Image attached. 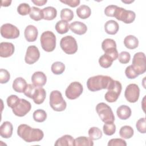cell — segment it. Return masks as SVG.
I'll list each match as a JSON object with an SVG mask.
<instances>
[{"mask_svg":"<svg viewBox=\"0 0 146 146\" xmlns=\"http://www.w3.org/2000/svg\"><path fill=\"white\" fill-rule=\"evenodd\" d=\"M10 75L7 70L1 68L0 70V83L1 84L6 83L10 80Z\"/></svg>","mask_w":146,"mask_h":146,"instance_id":"obj_42","label":"cell"},{"mask_svg":"<svg viewBox=\"0 0 146 146\" xmlns=\"http://www.w3.org/2000/svg\"><path fill=\"white\" fill-rule=\"evenodd\" d=\"M91 14L90 7L87 5H82L76 9V14L81 19H85L90 17Z\"/></svg>","mask_w":146,"mask_h":146,"instance_id":"obj_28","label":"cell"},{"mask_svg":"<svg viewBox=\"0 0 146 146\" xmlns=\"http://www.w3.org/2000/svg\"><path fill=\"white\" fill-rule=\"evenodd\" d=\"M102 48L106 54L111 56L113 60L118 57V52L116 49V43L115 41L110 38L104 39L102 43Z\"/></svg>","mask_w":146,"mask_h":146,"instance_id":"obj_12","label":"cell"},{"mask_svg":"<svg viewBox=\"0 0 146 146\" xmlns=\"http://www.w3.org/2000/svg\"><path fill=\"white\" fill-rule=\"evenodd\" d=\"M125 74L126 76L128 78L131 79H135L139 76V75L136 72V71L134 70V68H133L132 65H130V66H128V67H127V68H125Z\"/></svg>","mask_w":146,"mask_h":146,"instance_id":"obj_43","label":"cell"},{"mask_svg":"<svg viewBox=\"0 0 146 146\" xmlns=\"http://www.w3.org/2000/svg\"><path fill=\"white\" fill-rule=\"evenodd\" d=\"M1 34L6 39H15L19 36L20 32L15 26L10 23H5L1 27Z\"/></svg>","mask_w":146,"mask_h":146,"instance_id":"obj_14","label":"cell"},{"mask_svg":"<svg viewBox=\"0 0 146 146\" xmlns=\"http://www.w3.org/2000/svg\"><path fill=\"white\" fill-rule=\"evenodd\" d=\"M60 17L62 20L65 21L66 22H70L72 19L74 17V13L70 9H63L60 11Z\"/></svg>","mask_w":146,"mask_h":146,"instance_id":"obj_37","label":"cell"},{"mask_svg":"<svg viewBox=\"0 0 146 146\" xmlns=\"http://www.w3.org/2000/svg\"><path fill=\"white\" fill-rule=\"evenodd\" d=\"M11 3V1H9V0H5V1H1V6H5L7 7L10 5Z\"/></svg>","mask_w":146,"mask_h":146,"instance_id":"obj_48","label":"cell"},{"mask_svg":"<svg viewBox=\"0 0 146 146\" xmlns=\"http://www.w3.org/2000/svg\"><path fill=\"white\" fill-rule=\"evenodd\" d=\"M119 29V26L117 22L114 20H110L104 25V30L106 33L110 35L116 34Z\"/></svg>","mask_w":146,"mask_h":146,"instance_id":"obj_24","label":"cell"},{"mask_svg":"<svg viewBox=\"0 0 146 146\" xmlns=\"http://www.w3.org/2000/svg\"><path fill=\"white\" fill-rule=\"evenodd\" d=\"M74 145L75 146H92L94 145V142L92 140L86 136H80L75 139Z\"/></svg>","mask_w":146,"mask_h":146,"instance_id":"obj_31","label":"cell"},{"mask_svg":"<svg viewBox=\"0 0 146 146\" xmlns=\"http://www.w3.org/2000/svg\"><path fill=\"white\" fill-rule=\"evenodd\" d=\"M14 114L19 117H23L30 112L31 108V103L25 99L18 98L10 107Z\"/></svg>","mask_w":146,"mask_h":146,"instance_id":"obj_6","label":"cell"},{"mask_svg":"<svg viewBox=\"0 0 146 146\" xmlns=\"http://www.w3.org/2000/svg\"><path fill=\"white\" fill-rule=\"evenodd\" d=\"M134 134L133 128L129 125H124L121 127L119 131V135L122 138L128 139L131 138Z\"/></svg>","mask_w":146,"mask_h":146,"instance_id":"obj_29","label":"cell"},{"mask_svg":"<svg viewBox=\"0 0 146 146\" xmlns=\"http://www.w3.org/2000/svg\"><path fill=\"white\" fill-rule=\"evenodd\" d=\"M117 58L120 63L127 64L129 63L131 59V55L127 51H122L118 55Z\"/></svg>","mask_w":146,"mask_h":146,"instance_id":"obj_41","label":"cell"},{"mask_svg":"<svg viewBox=\"0 0 146 146\" xmlns=\"http://www.w3.org/2000/svg\"><path fill=\"white\" fill-rule=\"evenodd\" d=\"M60 2L62 3L66 4L67 5L70 6L71 7H75L78 6L80 2L79 0H64V1L61 0Z\"/></svg>","mask_w":146,"mask_h":146,"instance_id":"obj_46","label":"cell"},{"mask_svg":"<svg viewBox=\"0 0 146 146\" xmlns=\"http://www.w3.org/2000/svg\"><path fill=\"white\" fill-rule=\"evenodd\" d=\"M102 132L101 130L96 127H93L90 128L88 130V135L90 138L92 140H96L100 139L102 137Z\"/></svg>","mask_w":146,"mask_h":146,"instance_id":"obj_36","label":"cell"},{"mask_svg":"<svg viewBox=\"0 0 146 146\" xmlns=\"http://www.w3.org/2000/svg\"><path fill=\"white\" fill-rule=\"evenodd\" d=\"M18 135L27 143L40 141L44 136L43 132L39 128H33L27 124H21L17 129Z\"/></svg>","mask_w":146,"mask_h":146,"instance_id":"obj_1","label":"cell"},{"mask_svg":"<svg viewBox=\"0 0 146 146\" xmlns=\"http://www.w3.org/2000/svg\"><path fill=\"white\" fill-rule=\"evenodd\" d=\"M34 120L38 123H42L46 120L47 118V113L45 111L42 109L35 110L33 115Z\"/></svg>","mask_w":146,"mask_h":146,"instance_id":"obj_34","label":"cell"},{"mask_svg":"<svg viewBox=\"0 0 146 146\" xmlns=\"http://www.w3.org/2000/svg\"><path fill=\"white\" fill-rule=\"evenodd\" d=\"M29 15L31 19L35 21H38L43 19L42 10H40V9L34 6L31 8V11Z\"/></svg>","mask_w":146,"mask_h":146,"instance_id":"obj_33","label":"cell"},{"mask_svg":"<svg viewBox=\"0 0 146 146\" xmlns=\"http://www.w3.org/2000/svg\"><path fill=\"white\" fill-rule=\"evenodd\" d=\"M116 113L118 117L121 120H127L131 116L132 111L129 107L122 105L117 108Z\"/></svg>","mask_w":146,"mask_h":146,"instance_id":"obj_23","label":"cell"},{"mask_svg":"<svg viewBox=\"0 0 146 146\" xmlns=\"http://www.w3.org/2000/svg\"><path fill=\"white\" fill-rule=\"evenodd\" d=\"M31 82L34 86L42 87L45 85L47 82V77L43 72L36 71L33 74Z\"/></svg>","mask_w":146,"mask_h":146,"instance_id":"obj_19","label":"cell"},{"mask_svg":"<svg viewBox=\"0 0 146 146\" xmlns=\"http://www.w3.org/2000/svg\"><path fill=\"white\" fill-rule=\"evenodd\" d=\"M43 19L47 21H51L56 18L57 11L56 9L52 6H48L42 9Z\"/></svg>","mask_w":146,"mask_h":146,"instance_id":"obj_27","label":"cell"},{"mask_svg":"<svg viewBox=\"0 0 146 146\" xmlns=\"http://www.w3.org/2000/svg\"><path fill=\"white\" fill-rule=\"evenodd\" d=\"M27 83L25 79H24L22 77L17 78L13 83V90L17 92L22 93L24 92L26 87Z\"/></svg>","mask_w":146,"mask_h":146,"instance_id":"obj_22","label":"cell"},{"mask_svg":"<svg viewBox=\"0 0 146 146\" xmlns=\"http://www.w3.org/2000/svg\"><path fill=\"white\" fill-rule=\"evenodd\" d=\"M75 139L73 137L69 135H65L57 139L54 145L55 146H63V145H70L73 146L74 145Z\"/></svg>","mask_w":146,"mask_h":146,"instance_id":"obj_25","label":"cell"},{"mask_svg":"<svg viewBox=\"0 0 146 146\" xmlns=\"http://www.w3.org/2000/svg\"><path fill=\"white\" fill-rule=\"evenodd\" d=\"M83 87L82 84L78 82H74L70 84L66 90L65 94L66 97L70 99H76L82 94Z\"/></svg>","mask_w":146,"mask_h":146,"instance_id":"obj_13","label":"cell"},{"mask_svg":"<svg viewBox=\"0 0 146 146\" xmlns=\"http://www.w3.org/2000/svg\"><path fill=\"white\" fill-rule=\"evenodd\" d=\"M126 141L120 138L112 139L108 143V146H126Z\"/></svg>","mask_w":146,"mask_h":146,"instance_id":"obj_44","label":"cell"},{"mask_svg":"<svg viewBox=\"0 0 146 146\" xmlns=\"http://www.w3.org/2000/svg\"><path fill=\"white\" fill-rule=\"evenodd\" d=\"M121 89L122 86L120 82L114 80L108 91L105 94L104 98L109 103L116 102L121 93Z\"/></svg>","mask_w":146,"mask_h":146,"instance_id":"obj_10","label":"cell"},{"mask_svg":"<svg viewBox=\"0 0 146 146\" xmlns=\"http://www.w3.org/2000/svg\"><path fill=\"white\" fill-rule=\"evenodd\" d=\"M13 130L12 124L8 121H4L0 127V135L3 138H10L12 136Z\"/></svg>","mask_w":146,"mask_h":146,"instance_id":"obj_21","label":"cell"},{"mask_svg":"<svg viewBox=\"0 0 146 146\" xmlns=\"http://www.w3.org/2000/svg\"><path fill=\"white\" fill-rule=\"evenodd\" d=\"M15 50L14 44L10 42H1L0 43V56L2 58H8L11 56Z\"/></svg>","mask_w":146,"mask_h":146,"instance_id":"obj_17","label":"cell"},{"mask_svg":"<svg viewBox=\"0 0 146 146\" xmlns=\"http://www.w3.org/2000/svg\"><path fill=\"white\" fill-rule=\"evenodd\" d=\"M31 2L33 3H34L35 5H37V6H43V5H45L46 3H47V0H39V1H38V0H36V1H31Z\"/></svg>","mask_w":146,"mask_h":146,"instance_id":"obj_47","label":"cell"},{"mask_svg":"<svg viewBox=\"0 0 146 146\" xmlns=\"http://www.w3.org/2000/svg\"><path fill=\"white\" fill-rule=\"evenodd\" d=\"M124 46L128 49H135L139 45L138 39L132 35H129L127 36L124 39Z\"/></svg>","mask_w":146,"mask_h":146,"instance_id":"obj_26","label":"cell"},{"mask_svg":"<svg viewBox=\"0 0 146 146\" xmlns=\"http://www.w3.org/2000/svg\"><path fill=\"white\" fill-rule=\"evenodd\" d=\"M70 30L76 34H84L87 30V26L83 22L80 21H75L70 25Z\"/></svg>","mask_w":146,"mask_h":146,"instance_id":"obj_20","label":"cell"},{"mask_svg":"<svg viewBox=\"0 0 146 146\" xmlns=\"http://www.w3.org/2000/svg\"><path fill=\"white\" fill-rule=\"evenodd\" d=\"M132 66L139 75L144 74L145 72L146 58L144 52H138L134 55L132 59Z\"/></svg>","mask_w":146,"mask_h":146,"instance_id":"obj_9","label":"cell"},{"mask_svg":"<svg viewBox=\"0 0 146 146\" xmlns=\"http://www.w3.org/2000/svg\"><path fill=\"white\" fill-rule=\"evenodd\" d=\"M117 7V6L112 5L107 6L104 9V14L108 17H114V14Z\"/></svg>","mask_w":146,"mask_h":146,"instance_id":"obj_45","label":"cell"},{"mask_svg":"<svg viewBox=\"0 0 146 146\" xmlns=\"http://www.w3.org/2000/svg\"><path fill=\"white\" fill-rule=\"evenodd\" d=\"M114 17L125 23L129 24L135 21L136 14L133 11L127 10L117 6L114 14Z\"/></svg>","mask_w":146,"mask_h":146,"instance_id":"obj_11","label":"cell"},{"mask_svg":"<svg viewBox=\"0 0 146 146\" xmlns=\"http://www.w3.org/2000/svg\"><path fill=\"white\" fill-rule=\"evenodd\" d=\"M51 70L53 74L60 75L65 70V65L61 62H55L51 65Z\"/></svg>","mask_w":146,"mask_h":146,"instance_id":"obj_35","label":"cell"},{"mask_svg":"<svg viewBox=\"0 0 146 146\" xmlns=\"http://www.w3.org/2000/svg\"><path fill=\"white\" fill-rule=\"evenodd\" d=\"M42 48L46 52H52L56 47V36L51 31L43 32L40 38Z\"/></svg>","mask_w":146,"mask_h":146,"instance_id":"obj_5","label":"cell"},{"mask_svg":"<svg viewBox=\"0 0 146 146\" xmlns=\"http://www.w3.org/2000/svg\"><path fill=\"white\" fill-rule=\"evenodd\" d=\"M110 76L99 75L90 78L87 82L88 89L92 92L98 91L102 89L108 90L113 82Z\"/></svg>","mask_w":146,"mask_h":146,"instance_id":"obj_2","label":"cell"},{"mask_svg":"<svg viewBox=\"0 0 146 146\" xmlns=\"http://www.w3.org/2000/svg\"><path fill=\"white\" fill-rule=\"evenodd\" d=\"M62 50L67 54H74L78 50V44L76 39L71 35L63 37L60 42Z\"/></svg>","mask_w":146,"mask_h":146,"instance_id":"obj_8","label":"cell"},{"mask_svg":"<svg viewBox=\"0 0 146 146\" xmlns=\"http://www.w3.org/2000/svg\"><path fill=\"white\" fill-rule=\"evenodd\" d=\"M113 60L109 55L104 54L102 55L99 59V63L100 66L104 68H107L110 67L113 62Z\"/></svg>","mask_w":146,"mask_h":146,"instance_id":"obj_32","label":"cell"},{"mask_svg":"<svg viewBox=\"0 0 146 146\" xmlns=\"http://www.w3.org/2000/svg\"><path fill=\"white\" fill-rule=\"evenodd\" d=\"M134 1H132V0H131V1H126V0H122L121 2H123V3H131L132 2H133Z\"/></svg>","mask_w":146,"mask_h":146,"instance_id":"obj_49","label":"cell"},{"mask_svg":"<svg viewBox=\"0 0 146 146\" xmlns=\"http://www.w3.org/2000/svg\"><path fill=\"white\" fill-rule=\"evenodd\" d=\"M50 107L55 111H63L67 107V103L63 98L61 92L58 90L52 91L50 95Z\"/></svg>","mask_w":146,"mask_h":146,"instance_id":"obj_4","label":"cell"},{"mask_svg":"<svg viewBox=\"0 0 146 146\" xmlns=\"http://www.w3.org/2000/svg\"><path fill=\"white\" fill-rule=\"evenodd\" d=\"M24 35L27 41L29 42H34L36 40L38 35V29L33 25H29L25 30Z\"/></svg>","mask_w":146,"mask_h":146,"instance_id":"obj_18","label":"cell"},{"mask_svg":"<svg viewBox=\"0 0 146 146\" xmlns=\"http://www.w3.org/2000/svg\"><path fill=\"white\" fill-rule=\"evenodd\" d=\"M69 29L70 25L68 23L65 21H59L55 25V30L59 34H65L68 31Z\"/></svg>","mask_w":146,"mask_h":146,"instance_id":"obj_30","label":"cell"},{"mask_svg":"<svg viewBox=\"0 0 146 146\" xmlns=\"http://www.w3.org/2000/svg\"><path fill=\"white\" fill-rule=\"evenodd\" d=\"M146 120L145 117L140 118L139 119L136 124V127L137 129V131L141 133H145L146 132Z\"/></svg>","mask_w":146,"mask_h":146,"instance_id":"obj_40","label":"cell"},{"mask_svg":"<svg viewBox=\"0 0 146 146\" xmlns=\"http://www.w3.org/2000/svg\"><path fill=\"white\" fill-rule=\"evenodd\" d=\"M96 111L104 123L113 122L115 116L111 108L104 103H99L96 106Z\"/></svg>","mask_w":146,"mask_h":146,"instance_id":"obj_7","label":"cell"},{"mask_svg":"<svg viewBox=\"0 0 146 146\" xmlns=\"http://www.w3.org/2000/svg\"><path fill=\"white\" fill-rule=\"evenodd\" d=\"M103 130L105 135L111 136L113 135L116 131V125L113 122L105 123L103 127Z\"/></svg>","mask_w":146,"mask_h":146,"instance_id":"obj_38","label":"cell"},{"mask_svg":"<svg viewBox=\"0 0 146 146\" xmlns=\"http://www.w3.org/2000/svg\"><path fill=\"white\" fill-rule=\"evenodd\" d=\"M23 93L26 96L32 99L36 104L43 103L46 96V91L42 87L36 86L33 84H28Z\"/></svg>","mask_w":146,"mask_h":146,"instance_id":"obj_3","label":"cell"},{"mask_svg":"<svg viewBox=\"0 0 146 146\" xmlns=\"http://www.w3.org/2000/svg\"><path fill=\"white\" fill-rule=\"evenodd\" d=\"M140 89L136 84L132 83L128 85L125 88L124 96L126 100L130 103L136 102L139 98Z\"/></svg>","mask_w":146,"mask_h":146,"instance_id":"obj_15","label":"cell"},{"mask_svg":"<svg viewBox=\"0 0 146 146\" xmlns=\"http://www.w3.org/2000/svg\"><path fill=\"white\" fill-rule=\"evenodd\" d=\"M39 57L40 52L36 46L32 45L27 47L25 57V60L26 63L33 64L38 61Z\"/></svg>","mask_w":146,"mask_h":146,"instance_id":"obj_16","label":"cell"},{"mask_svg":"<svg viewBox=\"0 0 146 146\" xmlns=\"http://www.w3.org/2000/svg\"><path fill=\"white\" fill-rule=\"evenodd\" d=\"M31 7L29 4L26 3H21L17 7V11L18 14L21 15H26L30 14Z\"/></svg>","mask_w":146,"mask_h":146,"instance_id":"obj_39","label":"cell"}]
</instances>
